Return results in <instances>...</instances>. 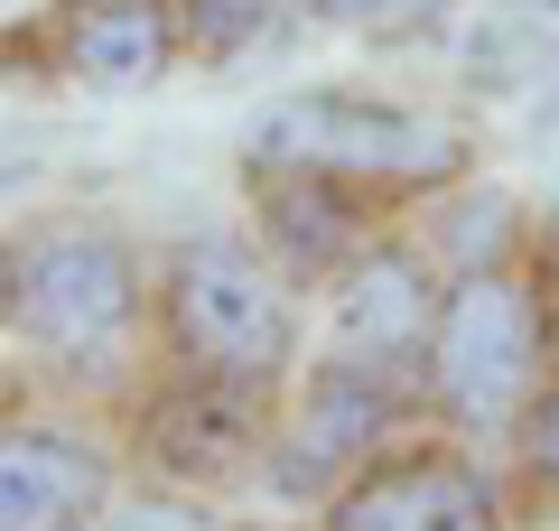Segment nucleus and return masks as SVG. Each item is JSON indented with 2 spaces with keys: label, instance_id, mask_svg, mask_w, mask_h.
I'll return each mask as SVG.
<instances>
[{
  "label": "nucleus",
  "instance_id": "nucleus-10",
  "mask_svg": "<svg viewBox=\"0 0 559 531\" xmlns=\"http://www.w3.org/2000/svg\"><path fill=\"white\" fill-rule=\"evenodd\" d=\"M103 504V467L94 448L57 429H10L0 448V531H75Z\"/></svg>",
  "mask_w": 559,
  "mask_h": 531
},
{
  "label": "nucleus",
  "instance_id": "nucleus-12",
  "mask_svg": "<svg viewBox=\"0 0 559 531\" xmlns=\"http://www.w3.org/2000/svg\"><path fill=\"white\" fill-rule=\"evenodd\" d=\"M252 38H271V0H187V47L197 57H242Z\"/></svg>",
  "mask_w": 559,
  "mask_h": 531
},
{
  "label": "nucleus",
  "instance_id": "nucleus-11",
  "mask_svg": "<svg viewBox=\"0 0 559 531\" xmlns=\"http://www.w3.org/2000/svg\"><path fill=\"white\" fill-rule=\"evenodd\" d=\"M261 205H271V234L299 261H326L345 234H355V205L336 197L326 168H280V187H261Z\"/></svg>",
  "mask_w": 559,
  "mask_h": 531
},
{
  "label": "nucleus",
  "instance_id": "nucleus-14",
  "mask_svg": "<svg viewBox=\"0 0 559 531\" xmlns=\"http://www.w3.org/2000/svg\"><path fill=\"white\" fill-rule=\"evenodd\" d=\"M522 457H532L540 485H559V392H540L532 411H522Z\"/></svg>",
  "mask_w": 559,
  "mask_h": 531
},
{
  "label": "nucleus",
  "instance_id": "nucleus-5",
  "mask_svg": "<svg viewBox=\"0 0 559 531\" xmlns=\"http://www.w3.org/2000/svg\"><path fill=\"white\" fill-rule=\"evenodd\" d=\"M150 467L187 475V485H215V475H242V457L261 448V374H187L178 392H159L150 429H140Z\"/></svg>",
  "mask_w": 559,
  "mask_h": 531
},
{
  "label": "nucleus",
  "instance_id": "nucleus-9",
  "mask_svg": "<svg viewBox=\"0 0 559 531\" xmlns=\"http://www.w3.org/2000/svg\"><path fill=\"white\" fill-rule=\"evenodd\" d=\"M392 420V382L382 364H355V354H326V374H308L299 420H289V457H280V485H318L326 467L364 457Z\"/></svg>",
  "mask_w": 559,
  "mask_h": 531
},
{
  "label": "nucleus",
  "instance_id": "nucleus-16",
  "mask_svg": "<svg viewBox=\"0 0 559 531\" xmlns=\"http://www.w3.org/2000/svg\"><path fill=\"white\" fill-rule=\"evenodd\" d=\"M540 252H550V271H559V205H550V224H540Z\"/></svg>",
  "mask_w": 559,
  "mask_h": 531
},
{
  "label": "nucleus",
  "instance_id": "nucleus-6",
  "mask_svg": "<svg viewBox=\"0 0 559 531\" xmlns=\"http://www.w3.org/2000/svg\"><path fill=\"white\" fill-rule=\"evenodd\" d=\"M326 531H495V485L485 467L429 448V457H382L364 485L336 494Z\"/></svg>",
  "mask_w": 559,
  "mask_h": 531
},
{
  "label": "nucleus",
  "instance_id": "nucleus-4",
  "mask_svg": "<svg viewBox=\"0 0 559 531\" xmlns=\"http://www.w3.org/2000/svg\"><path fill=\"white\" fill-rule=\"evenodd\" d=\"M10 317H20V335H38L47 354L84 364V354H103L131 327V261L103 234H57V243H38V252L10 271Z\"/></svg>",
  "mask_w": 559,
  "mask_h": 531
},
{
  "label": "nucleus",
  "instance_id": "nucleus-7",
  "mask_svg": "<svg viewBox=\"0 0 559 531\" xmlns=\"http://www.w3.org/2000/svg\"><path fill=\"white\" fill-rule=\"evenodd\" d=\"M178 57L168 0H66L57 10V66L84 94H150Z\"/></svg>",
  "mask_w": 559,
  "mask_h": 531
},
{
  "label": "nucleus",
  "instance_id": "nucleus-13",
  "mask_svg": "<svg viewBox=\"0 0 559 531\" xmlns=\"http://www.w3.org/2000/svg\"><path fill=\"white\" fill-rule=\"evenodd\" d=\"M103 531H215V522L197 504H168V494H131V504H112Z\"/></svg>",
  "mask_w": 559,
  "mask_h": 531
},
{
  "label": "nucleus",
  "instance_id": "nucleus-3",
  "mask_svg": "<svg viewBox=\"0 0 559 531\" xmlns=\"http://www.w3.org/2000/svg\"><path fill=\"white\" fill-rule=\"evenodd\" d=\"M550 345V327L532 317V298L495 271H466L439 308V345H429V374H439V401L457 420H503L532 382V354Z\"/></svg>",
  "mask_w": 559,
  "mask_h": 531
},
{
  "label": "nucleus",
  "instance_id": "nucleus-15",
  "mask_svg": "<svg viewBox=\"0 0 559 531\" xmlns=\"http://www.w3.org/2000/svg\"><path fill=\"white\" fill-rule=\"evenodd\" d=\"M439 10H448V0H373V20H364V28H373V38H401V28H429Z\"/></svg>",
  "mask_w": 559,
  "mask_h": 531
},
{
  "label": "nucleus",
  "instance_id": "nucleus-8",
  "mask_svg": "<svg viewBox=\"0 0 559 531\" xmlns=\"http://www.w3.org/2000/svg\"><path fill=\"white\" fill-rule=\"evenodd\" d=\"M439 308L411 252H364L336 280V354L355 364H411L419 345H439Z\"/></svg>",
  "mask_w": 559,
  "mask_h": 531
},
{
  "label": "nucleus",
  "instance_id": "nucleus-2",
  "mask_svg": "<svg viewBox=\"0 0 559 531\" xmlns=\"http://www.w3.org/2000/svg\"><path fill=\"white\" fill-rule=\"evenodd\" d=\"M168 327L197 364L215 374H280V354H289V298L271 290L242 243H187L178 271H168Z\"/></svg>",
  "mask_w": 559,
  "mask_h": 531
},
{
  "label": "nucleus",
  "instance_id": "nucleus-1",
  "mask_svg": "<svg viewBox=\"0 0 559 531\" xmlns=\"http://www.w3.org/2000/svg\"><path fill=\"white\" fill-rule=\"evenodd\" d=\"M252 168H326V177H448L457 140L419 113L364 94H280L252 121Z\"/></svg>",
  "mask_w": 559,
  "mask_h": 531
},
{
  "label": "nucleus",
  "instance_id": "nucleus-17",
  "mask_svg": "<svg viewBox=\"0 0 559 531\" xmlns=\"http://www.w3.org/2000/svg\"><path fill=\"white\" fill-rule=\"evenodd\" d=\"M550 374H559V308H550Z\"/></svg>",
  "mask_w": 559,
  "mask_h": 531
}]
</instances>
